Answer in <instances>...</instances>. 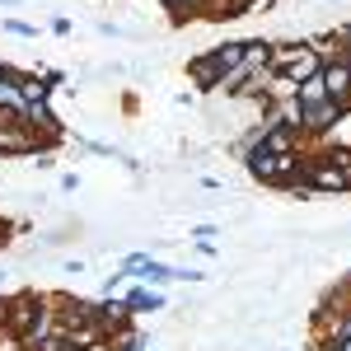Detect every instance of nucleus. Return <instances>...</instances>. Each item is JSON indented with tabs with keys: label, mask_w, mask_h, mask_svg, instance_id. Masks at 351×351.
I'll return each instance as SVG.
<instances>
[{
	"label": "nucleus",
	"mask_w": 351,
	"mask_h": 351,
	"mask_svg": "<svg viewBox=\"0 0 351 351\" xmlns=\"http://www.w3.org/2000/svg\"><path fill=\"white\" fill-rule=\"evenodd\" d=\"M0 155L5 160H24V155H52V150H43V141L33 136L24 112L0 108Z\"/></svg>",
	"instance_id": "1"
},
{
	"label": "nucleus",
	"mask_w": 351,
	"mask_h": 351,
	"mask_svg": "<svg viewBox=\"0 0 351 351\" xmlns=\"http://www.w3.org/2000/svg\"><path fill=\"white\" fill-rule=\"evenodd\" d=\"M300 178H304L314 192H351V173L342 169V164H332L324 150H304V169H300Z\"/></svg>",
	"instance_id": "2"
},
{
	"label": "nucleus",
	"mask_w": 351,
	"mask_h": 351,
	"mask_svg": "<svg viewBox=\"0 0 351 351\" xmlns=\"http://www.w3.org/2000/svg\"><path fill=\"white\" fill-rule=\"evenodd\" d=\"M319 80H324L328 99H332L342 112H351V71H347V61H328L324 71H319Z\"/></svg>",
	"instance_id": "3"
},
{
	"label": "nucleus",
	"mask_w": 351,
	"mask_h": 351,
	"mask_svg": "<svg viewBox=\"0 0 351 351\" xmlns=\"http://www.w3.org/2000/svg\"><path fill=\"white\" fill-rule=\"evenodd\" d=\"M61 337H66V347L71 351H104V324H94V319H84V324H66L56 328Z\"/></svg>",
	"instance_id": "4"
},
{
	"label": "nucleus",
	"mask_w": 351,
	"mask_h": 351,
	"mask_svg": "<svg viewBox=\"0 0 351 351\" xmlns=\"http://www.w3.org/2000/svg\"><path fill=\"white\" fill-rule=\"evenodd\" d=\"M122 304L132 309V319H136V314H160V309H169V295L155 291V286H127L122 291Z\"/></svg>",
	"instance_id": "5"
},
{
	"label": "nucleus",
	"mask_w": 351,
	"mask_h": 351,
	"mask_svg": "<svg viewBox=\"0 0 351 351\" xmlns=\"http://www.w3.org/2000/svg\"><path fill=\"white\" fill-rule=\"evenodd\" d=\"M309 141L300 132H291V127H267V136H263V150L267 155H300Z\"/></svg>",
	"instance_id": "6"
},
{
	"label": "nucleus",
	"mask_w": 351,
	"mask_h": 351,
	"mask_svg": "<svg viewBox=\"0 0 351 351\" xmlns=\"http://www.w3.org/2000/svg\"><path fill=\"white\" fill-rule=\"evenodd\" d=\"M188 75L197 89H206V94H216V84H220V71H216V61H211V52H202V56H192L188 61Z\"/></svg>",
	"instance_id": "7"
},
{
	"label": "nucleus",
	"mask_w": 351,
	"mask_h": 351,
	"mask_svg": "<svg viewBox=\"0 0 351 351\" xmlns=\"http://www.w3.org/2000/svg\"><path fill=\"white\" fill-rule=\"evenodd\" d=\"M267 61H271V43L267 38H248V43H243V71H248L253 80L267 71Z\"/></svg>",
	"instance_id": "8"
},
{
	"label": "nucleus",
	"mask_w": 351,
	"mask_h": 351,
	"mask_svg": "<svg viewBox=\"0 0 351 351\" xmlns=\"http://www.w3.org/2000/svg\"><path fill=\"white\" fill-rule=\"evenodd\" d=\"M211 61H216L220 80H225L230 71H239V66H243V43H220V47H211Z\"/></svg>",
	"instance_id": "9"
},
{
	"label": "nucleus",
	"mask_w": 351,
	"mask_h": 351,
	"mask_svg": "<svg viewBox=\"0 0 351 351\" xmlns=\"http://www.w3.org/2000/svg\"><path fill=\"white\" fill-rule=\"evenodd\" d=\"M319 71H324V61H319V56L309 52V47H300V56L291 61V66H286V71H281V75H291L295 84H304L309 75H319Z\"/></svg>",
	"instance_id": "10"
},
{
	"label": "nucleus",
	"mask_w": 351,
	"mask_h": 351,
	"mask_svg": "<svg viewBox=\"0 0 351 351\" xmlns=\"http://www.w3.org/2000/svg\"><path fill=\"white\" fill-rule=\"evenodd\" d=\"M104 351H145V337H141V328H117V332H108L104 337Z\"/></svg>",
	"instance_id": "11"
},
{
	"label": "nucleus",
	"mask_w": 351,
	"mask_h": 351,
	"mask_svg": "<svg viewBox=\"0 0 351 351\" xmlns=\"http://www.w3.org/2000/svg\"><path fill=\"white\" fill-rule=\"evenodd\" d=\"M19 99H24V104H38V99H52V89L43 84V75H38V71H33V75H24V71H19Z\"/></svg>",
	"instance_id": "12"
},
{
	"label": "nucleus",
	"mask_w": 351,
	"mask_h": 351,
	"mask_svg": "<svg viewBox=\"0 0 351 351\" xmlns=\"http://www.w3.org/2000/svg\"><path fill=\"white\" fill-rule=\"evenodd\" d=\"M164 10H173V19L183 24V19H197V14H206V0H160Z\"/></svg>",
	"instance_id": "13"
},
{
	"label": "nucleus",
	"mask_w": 351,
	"mask_h": 351,
	"mask_svg": "<svg viewBox=\"0 0 351 351\" xmlns=\"http://www.w3.org/2000/svg\"><path fill=\"white\" fill-rule=\"evenodd\" d=\"M0 108H10V112H19V108H24V99H19V71L0 80Z\"/></svg>",
	"instance_id": "14"
},
{
	"label": "nucleus",
	"mask_w": 351,
	"mask_h": 351,
	"mask_svg": "<svg viewBox=\"0 0 351 351\" xmlns=\"http://www.w3.org/2000/svg\"><path fill=\"white\" fill-rule=\"evenodd\" d=\"M19 351H71V347H66L61 332H52V337H38V342H28V347H19Z\"/></svg>",
	"instance_id": "15"
},
{
	"label": "nucleus",
	"mask_w": 351,
	"mask_h": 351,
	"mask_svg": "<svg viewBox=\"0 0 351 351\" xmlns=\"http://www.w3.org/2000/svg\"><path fill=\"white\" fill-rule=\"evenodd\" d=\"M0 28H5V33H19V38H38V24H24V19H10V14L0 19Z\"/></svg>",
	"instance_id": "16"
},
{
	"label": "nucleus",
	"mask_w": 351,
	"mask_h": 351,
	"mask_svg": "<svg viewBox=\"0 0 351 351\" xmlns=\"http://www.w3.org/2000/svg\"><path fill=\"white\" fill-rule=\"evenodd\" d=\"M188 234H192V239H216V225H192Z\"/></svg>",
	"instance_id": "17"
},
{
	"label": "nucleus",
	"mask_w": 351,
	"mask_h": 351,
	"mask_svg": "<svg viewBox=\"0 0 351 351\" xmlns=\"http://www.w3.org/2000/svg\"><path fill=\"white\" fill-rule=\"evenodd\" d=\"M337 43H342V56L351 52V24H337Z\"/></svg>",
	"instance_id": "18"
},
{
	"label": "nucleus",
	"mask_w": 351,
	"mask_h": 351,
	"mask_svg": "<svg viewBox=\"0 0 351 351\" xmlns=\"http://www.w3.org/2000/svg\"><path fill=\"white\" fill-rule=\"evenodd\" d=\"M71 28H75V24H71V19H66V14H56V19H52V33H61V38H66V33H71Z\"/></svg>",
	"instance_id": "19"
},
{
	"label": "nucleus",
	"mask_w": 351,
	"mask_h": 351,
	"mask_svg": "<svg viewBox=\"0 0 351 351\" xmlns=\"http://www.w3.org/2000/svg\"><path fill=\"white\" fill-rule=\"evenodd\" d=\"M324 351H351V337H342V342H332V347H324Z\"/></svg>",
	"instance_id": "20"
},
{
	"label": "nucleus",
	"mask_w": 351,
	"mask_h": 351,
	"mask_svg": "<svg viewBox=\"0 0 351 351\" xmlns=\"http://www.w3.org/2000/svg\"><path fill=\"white\" fill-rule=\"evenodd\" d=\"M5 309H10V295H0V332H5Z\"/></svg>",
	"instance_id": "21"
},
{
	"label": "nucleus",
	"mask_w": 351,
	"mask_h": 351,
	"mask_svg": "<svg viewBox=\"0 0 351 351\" xmlns=\"http://www.w3.org/2000/svg\"><path fill=\"white\" fill-rule=\"evenodd\" d=\"M5 75H14V66H5V61H0V80H5Z\"/></svg>",
	"instance_id": "22"
},
{
	"label": "nucleus",
	"mask_w": 351,
	"mask_h": 351,
	"mask_svg": "<svg viewBox=\"0 0 351 351\" xmlns=\"http://www.w3.org/2000/svg\"><path fill=\"white\" fill-rule=\"evenodd\" d=\"M0 5H24V0H0Z\"/></svg>",
	"instance_id": "23"
},
{
	"label": "nucleus",
	"mask_w": 351,
	"mask_h": 351,
	"mask_svg": "<svg viewBox=\"0 0 351 351\" xmlns=\"http://www.w3.org/2000/svg\"><path fill=\"white\" fill-rule=\"evenodd\" d=\"M342 61H347V71H351V52H347V56H342Z\"/></svg>",
	"instance_id": "24"
},
{
	"label": "nucleus",
	"mask_w": 351,
	"mask_h": 351,
	"mask_svg": "<svg viewBox=\"0 0 351 351\" xmlns=\"http://www.w3.org/2000/svg\"><path fill=\"white\" fill-rule=\"evenodd\" d=\"M0 276H5V271H0Z\"/></svg>",
	"instance_id": "25"
},
{
	"label": "nucleus",
	"mask_w": 351,
	"mask_h": 351,
	"mask_svg": "<svg viewBox=\"0 0 351 351\" xmlns=\"http://www.w3.org/2000/svg\"><path fill=\"white\" fill-rule=\"evenodd\" d=\"M347 173H351V169H347Z\"/></svg>",
	"instance_id": "26"
}]
</instances>
